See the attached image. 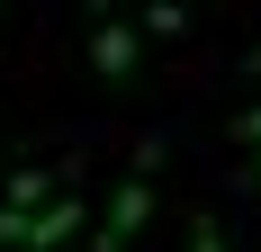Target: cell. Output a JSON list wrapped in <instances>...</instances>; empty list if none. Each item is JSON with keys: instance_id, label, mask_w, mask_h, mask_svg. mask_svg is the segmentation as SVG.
<instances>
[{"instance_id": "obj_6", "label": "cell", "mask_w": 261, "mask_h": 252, "mask_svg": "<svg viewBox=\"0 0 261 252\" xmlns=\"http://www.w3.org/2000/svg\"><path fill=\"white\" fill-rule=\"evenodd\" d=\"M234 135H243V144H261V108H243V117H234Z\"/></svg>"}, {"instance_id": "obj_5", "label": "cell", "mask_w": 261, "mask_h": 252, "mask_svg": "<svg viewBox=\"0 0 261 252\" xmlns=\"http://www.w3.org/2000/svg\"><path fill=\"white\" fill-rule=\"evenodd\" d=\"M189 252H225V225H216V216H198V225H189Z\"/></svg>"}, {"instance_id": "obj_3", "label": "cell", "mask_w": 261, "mask_h": 252, "mask_svg": "<svg viewBox=\"0 0 261 252\" xmlns=\"http://www.w3.org/2000/svg\"><path fill=\"white\" fill-rule=\"evenodd\" d=\"M81 234V198H54L45 216H27V252H54V243H72Z\"/></svg>"}, {"instance_id": "obj_7", "label": "cell", "mask_w": 261, "mask_h": 252, "mask_svg": "<svg viewBox=\"0 0 261 252\" xmlns=\"http://www.w3.org/2000/svg\"><path fill=\"white\" fill-rule=\"evenodd\" d=\"M252 180H261V162H252Z\"/></svg>"}, {"instance_id": "obj_1", "label": "cell", "mask_w": 261, "mask_h": 252, "mask_svg": "<svg viewBox=\"0 0 261 252\" xmlns=\"http://www.w3.org/2000/svg\"><path fill=\"white\" fill-rule=\"evenodd\" d=\"M144 216H153V153H135V180L108 198V225H99V252H126L135 234H144Z\"/></svg>"}, {"instance_id": "obj_4", "label": "cell", "mask_w": 261, "mask_h": 252, "mask_svg": "<svg viewBox=\"0 0 261 252\" xmlns=\"http://www.w3.org/2000/svg\"><path fill=\"white\" fill-rule=\"evenodd\" d=\"M180 27H189L180 0H153V9H144V36H180Z\"/></svg>"}, {"instance_id": "obj_2", "label": "cell", "mask_w": 261, "mask_h": 252, "mask_svg": "<svg viewBox=\"0 0 261 252\" xmlns=\"http://www.w3.org/2000/svg\"><path fill=\"white\" fill-rule=\"evenodd\" d=\"M90 63H99L108 81H135V27L126 18H99L90 27Z\"/></svg>"}]
</instances>
